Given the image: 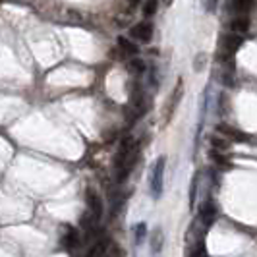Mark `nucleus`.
<instances>
[{
	"label": "nucleus",
	"mask_w": 257,
	"mask_h": 257,
	"mask_svg": "<svg viewBox=\"0 0 257 257\" xmlns=\"http://www.w3.org/2000/svg\"><path fill=\"white\" fill-rule=\"evenodd\" d=\"M217 217V207L213 201H205L203 205H201V211H199V220L203 222V226L209 228L211 224H213V220Z\"/></svg>",
	"instance_id": "nucleus-6"
},
{
	"label": "nucleus",
	"mask_w": 257,
	"mask_h": 257,
	"mask_svg": "<svg viewBox=\"0 0 257 257\" xmlns=\"http://www.w3.org/2000/svg\"><path fill=\"white\" fill-rule=\"evenodd\" d=\"M145 234H147V224H145V222H140V224L136 226V244H142Z\"/></svg>",
	"instance_id": "nucleus-18"
},
{
	"label": "nucleus",
	"mask_w": 257,
	"mask_h": 257,
	"mask_svg": "<svg viewBox=\"0 0 257 257\" xmlns=\"http://www.w3.org/2000/svg\"><path fill=\"white\" fill-rule=\"evenodd\" d=\"M230 27L234 33H245V31L249 29V20H247V16H238V18H234Z\"/></svg>",
	"instance_id": "nucleus-11"
},
{
	"label": "nucleus",
	"mask_w": 257,
	"mask_h": 257,
	"mask_svg": "<svg viewBox=\"0 0 257 257\" xmlns=\"http://www.w3.org/2000/svg\"><path fill=\"white\" fill-rule=\"evenodd\" d=\"M211 145H213L215 153H224V151L228 149V143L224 142V140H220L219 136H213V140H211Z\"/></svg>",
	"instance_id": "nucleus-15"
},
{
	"label": "nucleus",
	"mask_w": 257,
	"mask_h": 257,
	"mask_svg": "<svg viewBox=\"0 0 257 257\" xmlns=\"http://www.w3.org/2000/svg\"><path fill=\"white\" fill-rule=\"evenodd\" d=\"M128 70L132 74H136V76H138V74H143V72H145V62L140 60V58H132L128 64Z\"/></svg>",
	"instance_id": "nucleus-14"
},
{
	"label": "nucleus",
	"mask_w": 257,
	"mask_h": 257,
	"mask_svg": "<svg viewBox=\"0 0 257 257\" xmlns=\"http://www.w3.org/2000/svg\"><path fill=\"white\" fill-rule=\"evenodd\" d=\"M197 184H199V174H195V176H193L192 186H190V207H193L195 197H197Z\"/></svg>",
	"instance_id": "nucleus-17"
},
{
	"label": "nucleus",
	"mask_w": 257,
	"mask_h": 257,
	"mask_svg": "<svg viewBox=\"0 0 257 257\" xmlns=\"http://www.w3.org/2000/svg\"><path fill=\"white\" fill-rule=\"evenodd\" d=\"M244 39L240 33H230V35H224L222 37V43H220V49H222V54H220V60L224 58H232V54L242 47Z\"/></svg>",
	"instance_id": "nucleus-2"
},
{
	"label": "nucleus",
	"mask_w": 257,
	"mask_h": 257,
	"mask_svg": "<svg viewBox=\"0 0 257 257\" xmlns=\"http://www.w3.org/2000/svg\"><path fill=\"white\" fill-rule=\"evenodd\" d=\"M130 4H132V6H138V4H140V2H142V0H128Z\"/></svg>",
	"instance_id": "nucleus-19"
},
{
	"label": "nucleus",
	"mask_w": 257,
	"mask_h": 257,
	"mask_svg": "<svg viewBox=\"0 0 257 257\" xmlns=\"http://www.w3.org/2000/svg\"><path fill=\"white\" fill-rule=\"evenodd\" d=\"M163 245H165V234H163L161 228H157V230L153 232V236H151V253H153V257L161 255Z\"/></svg>",
	"instance_id": "nucleus-8"
},
{
	"label": "nucleus",
	"mask_w": 257,
	"mask_h": 257,
	"mask_svg": "<svg viewBox=\"0 0 257 257\" xmlns=\"http://www.w3.org/2000/svg\"><path fill=\"white\" fill-rule=\"evenodd\" d=\"M60 244H62V247L64 249H74V247H77V244H79V232L74 228V226H70V224H66L64 226V236L60 238Z\"/></svg>",
	"instance_id": "nucleus-5"
},
{
	"label": "nucleus",
	"mask_w": 257,
	"mask_h": 257,
	"mask_svg": "<svg viewBox=\"0 0 257 257\" xmlns=\"http://www.w3.org/2000/svg\"><path fill=\"white\" fill-rule=\"evenodd\" d=\"M106 247H108V240H106V238H103V240H97V242L89 247V251L85 253V257H104Z\"/></svg>",
	"instance_id": "nucleus-9"
},
{
	"label": "nucleus",
	"mask_w": 257,
	"mask_h": 257,
	"mask_svg": "<svg viewBox=\"0 0 257 257\" xmlns=\"http://www.w3.org/2000/svg\"><path fill=\"white\" fill-rule=\"evenodd\" d=\"M118 47L122 49L124 54H132V56H134V54H138V51H140V49H138V45H136V43H132V41L126 39V37H118Z\"/></svg>",
	"instance_id": "nucleus-13"
},
{
	"label": "nucleus",
	"mask_w": 257,
	"mask_h": 257,
	"mask_svg": "<svg viewBox=\"0 0 257 257\" xmlns=\"http://www.w3.org/2000/svg\"><path fill=\"white\" fill-rule=\"evenodd\" d=\"M182 97V83H178V87H176V91L170 95V99H168V108H167V120H170L172 118V114H174V110H176V106H178V101H180Z\"/></svg>",
	"instance_id": "nucleus-10"
},
{
	"label": "nucleus",
	"mask_w": 257,
	"mask_h": 257,
	"mask_svg": "<svg viewBox=\"0 0 257 257\" xmlns=\"http://www.w3.org/2000/svg\"><path fill=\"white\" fill-rule=\"evenodd\" d=\"M165 163L167 159L165 157H159L157 163L151 172V193H153V199H159L163 195V178H165Z\"/></svg>",
	"instance_id": "nucleus-1"
},
{
	"label": "nucleus",
	"mask_w": 257,
	"mask_h": 257,
	"mask_svg": "<svg viewBox=\"0 0 257 257\" xmlns=\"http://www.w3.org/2000/svg\"><path fill=\"white\" fill-rule=\"evenodd\" d=\"M85 201H87V207H89V213L93 215V219L101 220V217H103V201H101L99 193L89 188L87 193H85Z\"/></svg>",
	"instance_id": "nucleus-3"
},
{
	"label": "nucleus",
	"mask_w": 257,
	"mask_h": 257,
	"mask_svg": "<svg viewBox=\"0 0 257 257\" xmlns=\"http://www.w3.org/2000/svg\"><path fill=\"white\" fill-rule=\"evenodd\" d=\"M253 6H255V0H232V8L242 16H245Z\"/></svg>",
	"instance_id": "nucleus-12"
},
{
	"label": "nucleus",
	"mask_w": 257,
	"mask_h": 257,
	"mask_svg": "<svg viewBox=\"0 0 257 257\" xmlns=\"http://www.w3.org/2000/svg\"><path fill=\"white\" fill-rule=\"evenodd\" d=\"M217 132H219L220 136H228V138H230V140H234V142H240V143L249 142V138L245 136L244 132L232 128V126H228V124H219V126H217Z\"/></svg>",
	"instance_id": "nucleus-7"
},
{
	"label": "nucleus",
	"mask_w": 257,
	"mask_h": 257,
	"mask_svg": "<svg viewBox=\"0 0 257 257\" xmlns=\"http://www.w3.org/2000/svg\"><path fill=\"white\" fill-rule=\"evenodd\" d=\"M157 6H159V0H145V4H143V16H153L157 12Z\"/></svg>",
	"instance_id": "nucleus-16"
},
{
	"label": "nucleus",
	"mask_w": 257,
	"mask_h": 257,
	"mask_svg": "<svg viewBox=\"0 0 257 257\" xmlns=\"http://www.w3.org/2000/svg\"><path fill=\"white\" fill-rule=\"evenodd\" d=\"M130 35L134 39H138V41H142V43H149L151 37H153V24L142 22V24H138V26H134L130 29Z\"/></svg>",
	"instance_id": "nucleus-4"
}]
</instances>
